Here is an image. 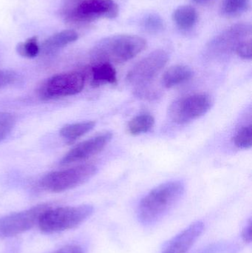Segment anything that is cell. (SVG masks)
I'll return each mask as SVG.
<instances>
[{"label": "cell", "mask_w": 252, "mask_h": 253, "mask_svg": "<svg viewBox=\"0 0 252 253\" xmlns=\"http://www.w3.org/2000/svg\"><path fill=\"white\" fill-rule=\"evenodd\" d=\"M242 239L246 243H251L252 242V222L250 221L242 231Z\"/></svg>", "instance_id": "27"}, {"label": "cell", "mask_w": 252, "mask_h": 253, "mask_svg": "<svg viewBox=\"0 0 252 253\" xmlns=\"http://www.w3.org/2000/svg\"><path fill=\"white\" fill-rule=\"evenodd\" d=\"M94 208L90 205L78 206L50 207L46 210L38 221L41 233L53 234L76 228L93 213Z\"/></svg>", "instance_id": "3"}, {"label": "cell", "mask_w": 252, "mask_h": 253, "mask_svg": "<svg viewBox=\"0 0 252 253\" xmlns=\"http://www.w3.org/2000/svg\"><path fill=\"white\" fill-rule=\"evenodd\" d=\"M193 1H195V2L201 3V2H204V1H209V0H193Z\"/></svg>", "instance_id": "28"}, {"label": "cell", "mask_w": 252, "mask_h": 253, "mask_svg": "<svg viewBox=\"0 0 252 253\" xmlns=\"http://www.w3.org/2000/svg\"><path fill=\"white\" fill-rule=\"evenodd\" d=\"M184 191V184L180 181L160 184L151 190L139 203V221L146 226L158 222L180 201Z\"/></svg>", "instance_id": "1"}, {"label": "cell", "mask_w": 252, "mask_h": 253, "mask_svg": "<svg viewBox=\"0 0 252 253\" xmlns=\"http://www.w3.org/2000/svg\"><path fill=\"white\" fill-rule=\"evenodd\" d=\"M234 143L237 147L241 149H248L252 147V126H243L234 137Z\"/></svg>", "instance_id": "22"}, {"label": "cell", "mask_w": 252, "mask_h": 253, "mask_svg": "<svg viewBox=\"0 0 252 253\" xmlns=\"http://www.w3.org/2000/svg\"><path fill=\"white\" fill-rule=\"evenodd\" d=\"M95 126H96V123L93 121L67 125L61 129L60 135L62 138L67 140L69 144H72L83 135L90 132L95 127Z\"/></svg>", "instance_id": "17"}, {"label": "cell", "mask_w": 252, "mask_h": 253, "mask_svg": "<svg viewBox=\"0 0 252 253\" xmlns=\"http://www.w3.org/2000/svg\"><path fill=\"white\" fill-rule=\"evenodd\" d=\"M64 15L67 22L87 23L100 19H114L119 7L114 0H65Z\"/></svg>", "instance_id": "4"}, {"label": "cell", "mask_w": 252, "mask_h": 253, "mask_svg": "<svg viewBox=\"0 0 252 253\" xmlns=\"http://www.w3.org/2000/svg\"><path fill=\"white\" fill-rule=\"evenodd\" d=\"M50 204H41L20 212H13L0 218V239L14 237L22 234L38 224V219Z\"/></svg>", "instance_id": "8"}, {"label": "cell", "mask_w": 252, "mask_h": 253, "mask_svg": "<svg viewBox=\"0 0 252 253\" xmlns=\"http://www.w3.org/2000/svg\"><path fill=\"white\" fill-rule=\"evenodd\" d=\"M92 85L99 87L104 84H115L117 83L116 71L112 64L108 62L94 64L90 68Z\"/></svg>", "instance_id": "14"}, {"label": "cell", "mask_w": 252, "mask_h": 253, "mask_svg": "<svg viewBox=\"0 0 252 253\" xmlns=\"http://www.w3.org/2000/svg\"><path fill=\"white\" fill-rule=\"evenodd\" d=\"M169 60V55L165 50H156L136 63L127 73L126 80L136 89L145 87L149 84Z\"/></svg>", "instance_id": "7"}, {"label": "cell", "mask_w": 252, "mask_h": 253, "mask_svg": "<svg viewBox=\"0 0 252 253\" xmlns=\"http://www.w3.org/2000/svg\"><path fill=\"white\" fill-rule=\"evenodd\" d=\"M213 105V99L207 93H195L175 101L169 108L173 123L186 124L207 114Z\"/></svg>", "instance_id": "6"}, {"label": "cell", "mask_w": 252, "mask_h": 253, "mask_svg": "<svg viewBox=\"0 0 252 253\" xmlns=\"http://www.w3.org/2000/svg\"><path fill=\"white\" fill-rule=\"evenodd\" d=\"M193 76V71L189 67L183 65L172 66L166 71L162 77L163 85L171 88L189 81Z\"/></svg>", "instance_id": "15"}, {"label": "cell", "mask_w": 252, "mask_h": 253, "mask_svg": "<svg viewBox=\"0 0 252 253\" xmlns=\"http://www.w3.org/2000/svg\"><path fill=\"white\" fill-rule=\"evenodd\" d=\"M204 230L202 221H196L175 236L161 253H186L199 239Z\"/></svg>", "instance_id": "12"}, {"label": "cell", "mask_w": 252, "mask_h": 253, "mask_svg": "<svg viewBox=\"0 0 252 253\" xmlns=\"http://www.w3.org/2000/svg\"><path fill=\"white\" fill-rule=\"evenodd\" d=\"M250 5V0H224L222 4V12L225 16L235 17L247 12Z\"/></svg>", "instance_id": "19"}, {"label": "cell", "mask_w": 252, "mask_h": 253, "mask_svg": "<svg viewBox=\"0 0 252 253\" xmlns=\"http://www.w3.org/2000/svg\"><path fill=\"white\" fill-rule=\"evenodd\" d=\"M142 37L131 34L111 36L100 40L91 52L94 64H121L131 60L146 47Z\"/></svg>", "instance_id": "2"}, {"label": "cell", "mask_w": 252, "mask_h": 253, "mask_svg": "<svg viewBox=\"0 0 252 253\" xmlns=\"http://www.w3.org/2000/svg\"><path fill=\"white\" fill-rule=\"evenodd\" d=\"M112 138L111 132H105L89 138L70 150L62 159V165H70L86 160L102 151Z\"/></svg>", "instance_id": "11"}, {"label": "cell", "mask_w": 252, "mask_h": 253, "mask_svg": "<svg viewBox=\"0 0 252 253\" xmlns=\"http://www.w3.org/2000/svg\"><path fill=\"white\" fill-rule=\"evenodd\" d=\"M155 125V119L150 114H144L133 118L129 123L128 131L131 135H138L151 130Z\"/></svg>", "instance_id": "18"}, {"label": "cell", "mask_w": 252, "mask_h": 253, "mask_svg": "<svg viewBox=\"0 0 252 253\" xmlns=\"http://www.w3.org/2000/svg\"><path fill=\"white\" fill-rule=\"evenodd\" d=\"M16 124V117L10 113H0V142L11 132Z\"/></svg>", "instance_id": "23"}, {"label": "cell", "mask_w": 252, "mask_h": 253, "mask_svg": "<svg viewBox=\"0 0 252 253\" xmlns=\"http://www.w3.org/2000/svg\"><path fill=\"white\" fill-rule=\"evenodd\" d=\"M142 26L145 31L153 34L164 29V22L162 18L157 13H149L142 21Z\"/></svg>", "instance_id": "21"}, {"label": "cell", "mask_w": 252, "mask_h": 253, "mask_svg": "<svg viewBox=\"0 0 252 253\" xmlns=\"http://www.w3.org/2000/svg\"><path fill=\"white\" fill-rule=\"evenodd\" d=\"M235 53L244 59H252V40H247L238 46Z\"/></svg>", "instance_id": "25"}, {"label": "cell", "mask_w": 252, "mask_h": 253, "mask_svg": "<svg viewBox=\"0 0 252 253\" xmlns=\"http://www.w3.org/2000/svg\"><path fill=\"white\" fill-rule=\"evenodd\" d=\"M85 74L81 72L64 73L53 76L41 86L39 94L42 99H53L73 96L83 90Z\"/></svg>", "instance_id": "9"}, {"label": "cell", "mask_w": 252, "mask_h": 253, "mask_svg": "<svg viewBox=\"0 0 252 253\" xmlns=\"http://www.w3.org/2000/svg\"><path fill=\"white\" fill-rule=\"evenodd\" d=\"M78 39V34L76 31L74 30H64L46 39L40 47V50L44 54H53L68 44L76 41Z\"/></svg>", "instance_id": "13"}, {"label": "cell", "mask_w": 252, "mask_h": 253, "mask_svg": "<svg viewBox=\"0 0 252 253\" xmlns=\"http://www.w3.org/2000/svg\"><path fill=\"white\" fill-rule=\"evenodd\" d=\"M53 253H84V251L80 245H69L57 250Z\"/></svg>", "instance_id": "26"}, {"label": "cell", "mask_w": 252, "mask_h": 253, "mask_svg": "<svg viewBox=\"0 0 252 253\" xmlns=\"http://www.w3.org/2000/svg\"><path fill=\"white\" fill-rule=\"evenodd\" d=\"M16 74L9 70H0V89L16 81Z\"/></svg>", "instance_id": "24"}, {"label": "cell", "mask_w": 252, "mask_h": 253, "mask_svg": "<svg viewBox=\"0 0 252 253\" xmlns=\"http://www.w3.org/2000/svg\"><path fill=\"white\" fill-rule=\"evenodd\" d=\"M198 15L196 9L190 5H181L173 12V19L181 30H189L198 22Z\"/></svg>", "instance_id": "16"}, {"label": "cell", "mask_w": 252, "mask_h": 253, "mask_svg": "<svg viewBox=\"0 0 252 253\" xmlns=\"http://www.w3.org/2000/svg\"><path fill=\"white\" fill-rule=\"evenodd\" d=\"M97 172V168L90 164L78 165L69 169L55 171L43 177L41 188L51 193H62L87 182Z\"/></svg>", "instance_id": "5"}, {"label": "cell", "mask_w": 252, "mask_h": 253, "mask_svg": "<svg viewBox=\"0 0 252 253\" xmlns=\"http://www.w3.org/2000/svg\"><path fill=\"white\" fill-rule=\"evenodd\" d=\"M16 51L23 57L34 58L40 52L37 37H33L23 42L19 43L16 46Z\"/></svg>", "instance_id": "20"}, {"label": "cell", "mask_w": 252, "mask_h": 253, "mask_svg": "<svg viewBox=\"0 0 252 253\" xmlns=\"http://www.w3.org/2000/svg\"><path fill=\"white\" fill-rule=\"evenodd\" d=\"M252 40L250 24L238 23L228 28L211 43V50L217 54H226L235 52L240 44Z\"/></svg>", "instance_id": "10"}]
</instances>
